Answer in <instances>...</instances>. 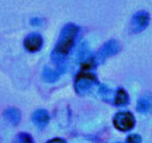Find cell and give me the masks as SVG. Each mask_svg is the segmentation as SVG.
I'll return each mask as SVG.
<instances>
[{"label":"cell","mask_w":152,"mask_h":143,"mask_svg":"<svg viewBox=\"0 0 152 143\" xmlns=\"http://www.w3.org/2000/svg\"><path fill=\"white\" fill-rule=\"evenodd\" d=\"M77 31L78 30L76 26L73 25L66 26L65 30L64 31V35L61 37V40L56 48L57 53H59L60 55H62L68 54L71 48L72 47Z\"/></svg>","instance_id":"6da1fadb"},{"label":"cell","mask_w":152,"mask_h":143,"mask_svg":"<svg viewBox=\"0 0 152 143\" xmlns=\"http://www.w3.org/2000/svg\"><path fill=\"white\" fill-rule=\"evenodd\" d=\"M134 117L131 113H119L116 115L113 120L114 126L121 131H128L134 126Z\"/></svg>","instance_id":"7a4b0ae2"},{"label":"cell","mask_w":152,"mask_h":143,"mask_svg":"<svg viewBox=\"0 0 152 143\" xmlns=\"http://www.w3.org/2000/svg\"><path fill=\"white\" fill-rule=\"evenodd\" d=\"M41 46L42 38L39 35H30L25 40V47L29 52H36L40 49Z\"/></svg>","instance_id":"3957f363"},{"label":"cell","mask_w":152,"mask_h":143,"mask_svg":"<svg viewBox=\"0 0 152 143\" xmlns=\"http://www.w3.org/2000/svg\"><path fill=\"white\" fill-rule=\"evenodd\" d=\"M152 107L151 98L150 96H145L142 98L139 102L138 110L142 113H146L151 110Z\"/></svg>","instance_id":"277c9868"},{"label":"cell","mask_w":152,"mask_h":143,"mask_svg":"<svg viewBox=\"0 0 152 143\" xmlns=\"http://www.w3.org/2000/svg\"><path fill=\"white\" fill-rule=\"evenodd\" d=\"M148 15L145 13H140L136 16L135 18V24L137 25V29H142L144 28L148 24Z\"/></svg>","instance_id":"5b68a950"},{"label":"cell","mask_w":152,"mask_h":143,"mask_svg":"<svg viewBox=\"0 0 152 143\" xmlns=\"http://www.w3.org/2000/svg\"><path fill=\"white\" fill-rule=\"evenodd\" d=\"M13 143H32V140L28 134H20L15 137Z\"/></svg>","instance_id":"8992f818"},{"label":"cell","mask_w":152,"mask_h":143,"mask_svg":"<svg viewBox=\"0 0 152 143\" xmlns=\"http://www.w3.org/2000/svg\"><path fill=\"white\" fill-rule=\"evenodd\" d=\"M126 98L127 96L125 92L123 90H119V93H118L117 97H116V104H124L125 102V101H126Z\"/></svg>","instance_id":"52a82bcc"},{"label":"cell","mask_w":152,"mask_h":143,"mask_svg":"<svg viewBox=\"0 0 152 143\" xmlns=\"http://www.w3.org/2000/svg\"><path fill=\"white\" fill-rule=\"evenodd\" d=\"M127 143H141V138L137 134H132L128 136Z\"/></svg>","instance_id":"ba28073f"},{"label":"cell","mask_w":152,"mask_h":143,"mask_svg":"<svg viewBox=\"0 0 152 143\" xmlns=\"http://www.w3.org/2000/svg\"><path fill=\"white\" fill-rule=\"evenodd\" d=\"M48 143H65V142H64L63 139H61L56 138V139H53L50 140Z\"/></svg>","instance_id":"9c48e42d"}]
</instances>
